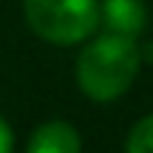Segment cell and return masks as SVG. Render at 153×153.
Returning <instances> with one entry per match:
<instances>
[{
	"instance_id": "cell-2",
	"label": "cell",
	"mask_w": 153,
	"mask_h": 153,
	"mask_svg": "<svg viewBox=\"0 0 153 153\" xmlns=\"http://www.w3.org/2000/svg\"><path fill=\"white\" fill-rule=\"evenodd\" d=\"M26 20L43 40L74 45L85 40L99 23L97 0H23Z\"/></svg>"
},
{
	"instance_id": "cell-3",
	"label": "cell",
	"mask_w": 153,
	"mask_h": 153,
	"mask_svg": "<svg viewBox=\"0 0 153 153\" xmlns=\"http://www.w3.org/2000/svg\"><path fill=\"white\" fill-rule=\"evenodd\" d=\"M99 17H105L114 34L136 37L145 28V3L142 0H105L99 9Z\"/></svg>"
},
{
	"instance_id": "cell-4",
	"label": "cell",
	"mask_w": 153,
	"mask_h": 153,
	"mask_svg": "<svg viewBox=\"0 0 153 153\" xmlns=\"http://www.w3.org/2000/svg\"><path fill=\"white\" fill-rule=\"evenodd\" d=\"M28 150L31 153H76L79 136L68 122H48L31 133Z\"/></svg>"
},
{
	"instance_id": "cell-5",
	"label": "cell",
	"mask_w": 153,
	"mask_h": 153,
	"mask_svg": "<svg viewBox=\"0 0 153 153\" xmlns=\"http://www.w3.org/2000/svg\"><path fill=\"white\" fill-rule=\"evenodd\" d=\"M125 148L131 153H153V116H145L142 122L133 125Z\"/></svg>"
},
{
	"instance_id": "cell-6",
	"label": "cell",
	"mask_w": 153,
	"mask_h": 153,
	"mask_svg": "<svg viewBox=\"0 0 153 153\" xmlns=\"http://www.w3.org/2000/svg\"><path fill=\"white\" fill-rule=\"evenodd\" d=\"M6 150H11V131H9V125L0 119V153H6Z\"/></svg>"
},
{
	"instance_id": "cell-1",
	"label": "cell",
	"mask_w": 153,
	"mask_h": 153,
	"mask_svg": "<svg viewBox=\"0 0 153 153\" xmlns=\"http://www.w3.org/2000/svg\"><path fill=\"white\" fill-rule=\"evenodd\" d=\"M139 71V48L133 37L125 34H102L88 43L76 60V82L91 99L108 102L131 88Z\"/></svg>"
}]
</instances>
